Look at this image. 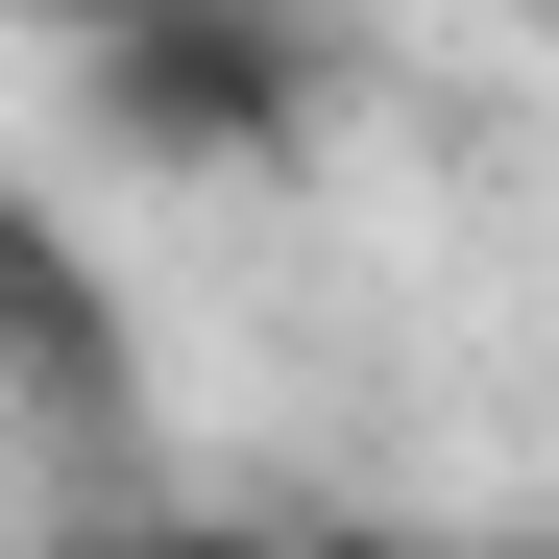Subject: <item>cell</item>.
<instances>
[{
	"instance_id": "1",
	"label": "cell",
	"mask_w": 559,
	"mask_h": 559,
	"mask_svg": "<svg viewBox=\"0 0 559 559\" xmlns=\"http://www.w3.org/2000/svg\"><path fill=\"white\" fill-rule=\"evenodd\" d=\"M293 98H317L293 0H195V25L73 49V146H122V170H243V146H293Z\"/></svg>"
},
{
	"instance_id": "2",
	"label": "cell",
	"mask_w": 559,
	"mask_h": 559,
	"mask_svg": "<svg viewBox=\"0 0 559 559\" xmlns=\"http://www.w3.org/2000/svg\"><path fill=\"white\" fill-rule=\"evenodd\" d=\"M49 49H122V25H195V0H25Z\"/></svg>"
}]
</instances>
